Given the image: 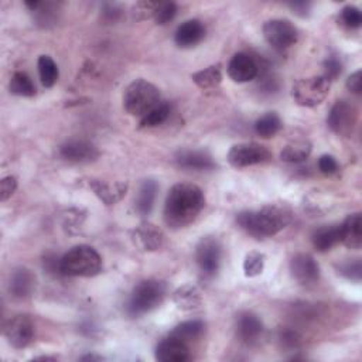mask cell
Here are the masks:
<instances>
[{"mask_svg": "<svg viewBox=\"0 0 362 362\" xmlns=\"http://www.w3.org/2000/svg\"><path fill=\"white\" fill-rule=\"evenodd\" d=\"M292 221V213L283 206H266L259 211H245L238 215V224L256 238H268L285 229Z\"/></svg>", "mask_w": 362, "mask_h": 362, "instance_id": "2", "label": "cell"}, {"mask_svg": "<svg viewBox=\"0 0 362 362\" xmlns=\"http://www.w3.org/2000/svg\"><path fill=\"white\" fill-rule=\"evenodd\" d=\"M160 105V91L145 79H136L124 94V106L132 116H146Z\"/></svg>", "mask_w": 362, "mask_h": 362, "instance_id": "4", "label": "cell"}, {"mask_svg": "<svg viewBox=\"0 0 362 362\" xmlns=\"http://www.w3.org/2000/svg\"><path fill=\"white\" fill-rule=\"evenodd\" d=\"M258 74L259 65L256 60L247 53L235 54L228 64V75L235 83H249L258 76Z\"/></svg>", "mask_w": 362, "mask_h": 362, "instance_id": "12", "label": "cell"}, {"mask_svg": "<svg viewBox=\"0 0 362 362\" xmlns=\"http://www.w3.org/2000/svg\"><path fill=\"white\" fill-rule=\"evenodd\" d=\"M176 162L179 166L192 170H208L214 167L211 156L199 150H183L176 156Z\"/></svg>", "mask_w": 362, "mask_h": 362, "instance_id": "19", "label": "cell"}, {"mask_svg": "<svg viewBox=\"0 0 362 362\" xmlns=\"http://www.w3.org/2000/svg\"><path fill=\"white\" fill-rule=\"evenodd\" d=\"M192 81L199 87L201 90H213L218 87L222 81V72H221V65L215 64L211 65L206 69H201L195 74L191 75Z\"/></svg>", "mask_w": 362, "mask_h": 362, "instance_id": "26", "label": "cell"}, {"mask_svg": "<svg viewBox=\"0 0 362 362\" xmlns=\"http://www.w3.org/2000/svg\"><path fill=\"white\" fill-rule=\"evenodd\" d=\"M133 244L143 252H154L165 244V235L153 224H142L132 231Z\"/></svg>", "mask_w": 362, "mask_h": 362, "instance_id": "14", "label": "cell"}, {"mask_svg": "<svg viewBox=\"0 0 362 362\" xmlns=\"http://www.w3.org/2000/svg\"><path fill=\"white\" fill-rule=\"evenodd\" d=\"M38 74L42 84L46 88H51L58 79V68L54 60L49 56H42L38 58Z\"/></svg>", "mask_w": 362, "mask_h": 362, "instance_id": "29", "label": "cell"}, {"mask_svg": "<svg viewBox=\"0 0 362 362\" xmlns=\"http://www.w3.org/2000/svg\"><path fill=\"white\" fill-rule=\"evenodd\" d=\"M272 157L270 151L258 143H239L231 147L228 151V162L236 169L249 167L268 162Z\"/></svg>", "mask_w": 362, "mask_h": 362, "instance_id": "8", "label": "cell"}, {"mask_svg": "<svg viewBox=\"0 0 362 362\" xmlns=\"http://www.w3.org/2000/svg\"><path fill=\"white\" fill-rule=\"evenodd\" d=\"M190 358L187 343L170 336L156 348V359L162 362H184Z\"/></svg>", "mask_w": 362, "mask_h": 362, "instance_id": "16", "label": "cell"}, {"mask_svg": "<svg viewBox=\"0 0 362 362\" xmlns=\"http://www.w3.org/2000/svg\"><path fill=\"white\" fill-rule=\"evenodd\" d=\"M35 283L34 274L27 269H17L10 276L9 290L16 299H26L31 295Z\"/></svg>", "mask_w": 362, "mask_h": 362, "instance_id": "21", "label": "cell"}, {"mask_svg": "<svg viewBox=\"0 0 362 362\" xmlns=\"http://www.w3.org/2000/svg\"><path fill=\"white\" fill-rule=\"evenodd\" d=\"M340 273L343 276H345L347 279L349 280H355V281H359L361 280V274H362V265H361V261L359 259H355V261H348L345 263H343L340 268H338Z\"/></svg>", "mask_w": 362, "mask_h": 362, "instance_id": "36", "label": "cell"}, {"mask_svg": "<svg viewBox=\"0 0 362 362\" xmlns=\"http://www.w3.org/2000/svg\"><path fill=\"white\" fill-rule=\"evenodd\" d=\"M10 92L19 97H33L35 87L26 72H16L10 81Z\"/></svg>", "mask_w": 362, "mask_h": 362, "instance_id": "31", "label": "cell"}, {"mask_svg": "<svg viewBox=\"0 0 362 362\" xmlns=\"http://www.w3.org/2000/svg\"><path fill=\"white\" fill-rule=\"evenodd\" d=\"M324 68H326L324 76L329 79V81H333V79H336V78L341 74V71H343L341 63H340L337 58H334V57L329 58V60L324 63Z\"/></svg>", "mask_w": 362, "mask_h": 362, "instance_id": "40", "label": "cell"}, {"mask_svg": "<svg viewBox=\"0 0 362 362\" xmlns=\"http://www.w3.org/2000/svg\"><path fill=\"white\" fill-rule=\"evenodd\" d=\"M157 6H158L157 2H140V3L135 5V8H133V15H135V17H138V19H139V15H143L142 19L154 16V12H156Z\"/></svg>", "mask_w": 362, "mask_h": 362, "instance_id": "39", "label": "cell"}, {"mask_svg": "<svg viewBox=\"0 0 362 362\" xmlns=\"http://www.w3.org/2000/svg\"><path fill=\"white\" fill-rule=\"evenodd\" d=\"M173 300L180 310H195L201 304V293L192 285H184L173 295Z\"/></svg>", "mask_w": 362, "mask_h": 362, "instance_id": "25", "label": "cell"}, {"mask_svg": "<svg viewBox=\"0 0 362 362\" xmlns=\"http://www.w3.org/2000/svg\"><path fill=\"white\" fill-rule=\"evenodd\" d=\"M311 153V145L307 140H297L288 145L280 153V158L286 163H300Z\"/></svg>", "mask_w": 362, "mask_h": 362, "instance_id": "27", "label": "cell"}, {"mask_svg": "<svg viewBox=\"0 0 362 362\" xmlns=\"http://www.w3.org/2000/svg\"><path fill=\"white\" fill-rule=\"evenodd\" d=\"M318 169H320V172L323 173V174L331 176V174L337 173L338 165H337L336 158H334L333 156L324 154V156H321L320 160H318Z\"/></svg>", "mask_w": 362, "mask_h": 362, "instance_id": "37", "label": "cell"}, {"mask_svg": "<svg viewBox=\"0 0 362 362\" xmlns=\"http://www.w3.org/2000/svg\"><path fill=\"white\" fill-rule=\"evenodd\" d=\"M16 188H17V180L12 176L5 177L2 183H0V195H2V201L9 199L15 194Z\"/></svg>", "mask_w": 362, "mask_h": 362, "instance_id": "38", "label": "cell"}, {"mask_svg": "<svg viewBox=\"0 0 362 362\" xmlns=\"http://www.w3.org/2000/svg\"><path fill=\"white\" fill-rule=\"evenodd\" d=\"M206 206L203 190L191 183H180L172 187L165 204V221L172 228H183L191 224Z\"/></svg>", "mask_w": 362, "mask_h": 362, "instance_id": "1", "label": "cell"}, {"mask_svg": "<svg viewBox=\"0 0 362 362\" xmlns=\"http://www.w3.org/2000/svg\"><path fill=\"white\" fill-rule=\"evenodd\" d=\"M280 341L285 347H289V348H296L299 345L297 334L290 330H286L280 334Z\"/></svg>", "mask_w": 362, "mask_h": 362, "instance_id": "42", "label": "cell"}, {"mask_svg": "<svg viewBox=\"0 0 362 362\" xmlns=\"http://www.w3.org/2000/svg\"><path fill=\"white\" fill-rule=\"evenodd\" d=\"M81 359H84V361H90V359H91V361H92V359H98V361H99V359H101V356H94V355H87V356H83V358H81Z\"/></svg>", "mask_w": 362, "mask_h": 362, "instance_id": "44", "label": "cell"}, {"mask_svg": "<svg viewBox=\"0 0 362 362\" xmlns=\"http://www.w3.org/2000/svg\"><path fill=\"white\" fill-rule=\"evenodd\" d=\"M204 331V324L203 321H198V320H191V321H186V323H181L179 324L172 336L184 341V343H188V341H192L195 338H198L201 334H203Z\"/></svg>", "mask_w": 362, "mask_h": 362, "instance_id": "30", "label": "cell"}, {"mask_svg": "<svg viewBox=\"0 0 362 362\" xmlns=\"http://www.w3.org/2000/svg\"><path fill=\"white\" fill-rule=\"evenodd\" d=\"M341 242L349 249H359L362 245L361 214L349 215L341 225Z\"/></svg>", "mask_w": 362, "mask_h": 362, "instance_id": "20", "label": "cell"}, {"mask_svg": "<svg viewBox=\"0 0 362 362\" xmlns=\"http://www.w3.org/2000/svg\"><path fill=\"white\" fill-rule=\"evenodd\" d=\"M236 330L240 340L247 344H254L261 338L263 333V324L258 315L252 313H242L238 317Z\"/></svg>", "mask_w": 362, "mask_h": 362, "instance_id": "18", "label": "cell"}, {"mask_svg": "<svg viewBox=\"0 0 362 362\" xmlns=\"http://www.w3.org/2000/svg\"><path fill=\"white\" fill-rule=\"evenodd\" d=\"M101 269L102 259L99 254L88 245L74 247L60 259V270L65 276L91 277L98 274Z\"/></svg>", "mask_w": 362, "mask_h": 362, "instance_id": "3", "label": "cell"}, {"mask_svg": "<svg viewBox=\"0 0 362 362\" xmlns=\"http://www.w3.org/2000/svg\"><path fill=\"white\" fill-rule=\"evenodd\" d=\"M158 191V186L154 180H146L140 186L138 199H136V210L142 215H149L154 207L156 195Z\"/></svg>", "mask_w": 362, "mask_h": 362, "instance_id": "24", "label": "cell"}, {"mask_svg": "<svg viewBox=\"0 0 362 362\" xmlns=\"http://www.w3.org/2000/svg\"><path fill=\"white\" fill-rule=\"evenodd\" d=\"M265 268V255L261 252H251L244 261V272L247 277L259 276Z\"/></svg>", "mask_w": 362, "mask_h": 362, "instance_id": "33", "label": "cell"}, {"mask_svg": "<svg viewBox=\"0 0 362 362\" xmlns=\"http://www.w3.org/2000/svg\"><path fill=\"white\" fill-rule=\"evenodd\" d=\"M330 91V81L324 76L303 78L293 85L292 97L300 106L313 108L326 99Z\"/></svg>", "mask_w": 362, "mask_h": 362, "instance_id": "6", "label": "cell"}, {"mask_svg": "<svg viewBox=\"0 0 362 362\" xmlns=\"http://www.w3.org/2000/svg\"><path fill=\"white\" fill-rule=\"evenodd\" d=\"M166 285L163 281L149 279L143 280L133 289L128 302V313L133 317L146 314L163 303Z\"/></svg>", "mask_w": 362, "mask_h": 362, "instance_id": "5", "label": "cell"}, {"mask_svg": "<svg viewBox=\"0 0 362 362\" xmlns=\"http://www.w3.org/2000/svg\"><path fill=\"white\" fill-rule=\"evenodd\" d=\"M358 117V110L347 101H338L330 110L327 124L340 136H349Z\"/></svg>", "mask_w": 362, "mask_h": 362, "instance_id": "9", "label": "cell"}, {"mask_svg": "<svg viewBox=\"0 0 362 362\" xmlns=\"http://www.w3.org/2000/svg\"><path fill=\"white\" fill-rule=\"evenodd\" d=\"M90 187L94 190L97 197L104 201L106 206H112L126 194V184H108L101 180H90Z\"/></svg>", "mask_w": 362, "mask_h": 362, "instance_id": "22", "label": "cell"}, {"mask_svg": "<svg viewBox=\"0 0 362 362\" xmlns=\"http://www.w3.org/2000/svg\"><path fill=\"white\" fill-rule=\"evenodd\" d=\"M341 242V225L318 228L313 233V245L320 252H327Z\"/></svg>", "mask_w": 362, "mask_h": 362, "instance_id": "23", "label": "cell"}, {"mask_svg": "<svg viewBox=\"0 0 362 362\" xmlns=\"http://www.w3.org/2000/svg\"><path fill=\"white\" fill-rule=\"evenodd\" d=\"M195 259L204 274L214 276L218 272L221 263V245L218 240L211 236L201 239L197 245Z\"/></svg>", "mask_w": 362, "mask_h": 362, "instance_id": "10", "label": "cell"}, {"mask_svg": "<svg viewBox=\"0 0 362 362\" xmlns=\"http://www.w3.org/2000/svg\"><path fill=\"white\" fill-rule=\"evenodd\" d=\"M170 115V106L167 104H160L151 112L140 120V128H154L157 125H162Z\"/></svg>", "mask_w": 362, "mask_h": 362, "instance_id": "32", "label": "cell"}, {"mask_svg": "<svg viewBox=\"0 0 362 362\" xmlns=\"http://www.w3.org/2000/svg\"><path fill=\"white\" fill-rule=\"evenodd\" d=\"M347 88L359 95L362 92V76H361V71H356L354 72L348 79H347Z\"/></svg>", "mask_w": 362, "mask_h": 362, "instance_id": "41", "label": "cell"}, {"mask_svg": "<svg viewBox=\"0 0 362 362\" xmlns=\"http://www.w3.org/2000/svg\"><path fill=\"white\" fill-rule=\"evenodd\" d=\"M63 158L72 163H90L98 157V150L94 145L85 140H69L60 149Z\"/></svg>", "mask_w": 362, "mask_h": 362, "instance_id": "15", "label": "cell"}, {"mask_svg": "<svg viewBox=\"0 0 362 362\" xmlns=\"http://www.w3.org/2000/svg\"><path fill=\"white\" fill-rule=\"evenodd\" d=\"M177 15V6L173 2L169 3H158L156 12H154V20L157 24H167L170 23Z\"/></svg>", "mask_w": 362, "mask_h": 362, "instance_id": "34", "label": "cell"}, {"mask_svg": "<svg viewBox=\"0 0 362 362\" xmlns=\"http://www.w3.org/2000/svg\"><path fill=\"white\" fill-rule=\"evenodd\" d=\"M263 35L268 44L279 51L290 49L296 44L299 38L297 28L289 20L283 19L266 22L263 26Z\"/></svg>", "mask_w": 362, "mask_h": 362, "instance_id": "7", "label": "cell"}, {"mask_svg": "<svg viewBox=\"0 0 362 362\" xmlns=\"http://www.w3.org/2000/svg\"><path fill=\"white\" fill-rule=\"evenodd\" d=\"M290 270L295 279L303 286H311L320 279V268L308 254H299L290 262Z\"/></svg>", "mask_w": 362, "mask_h": 362, "instance_id": "13", "label": "cell"}, {"mask_svg": "<svg viewBox=\"0 0 362 362\" xmlns=\"http://www.w3.org/2000/svg\"><path fill=\"white\" fill-rule=\"evenodd\" d=\"M5 336L12 347L26 348L34 338L33 321L27 315H15L8 321Z\"/></svg>", "mask_w": 362, "mask_h": 362, "instance_id": "11", "label": "cell"}, {"mask_svg": "<svg viewBox=\"0 0 362 362\" xmlns=\"http://www.w3.org/2000/svg\"><path fill=\"white\" fill-rule=\"evenodd\" d=\"M340 19L343 22L344 26H347L348 28H358L362 24V16L359 9L354 8V6H347L341 10Z\"/></svg>", "mask_w": 362, "mask_h": 362, "instance_id": "35", "label": "cell"}, {"mask_svg": "<svg viewBox=\"0 0 362 362\" xmlns=\"http://www.w3.org/2000/svg\"><path fill=\"white\" fill-rule=\"evenodd\" d=\"M289 6L292 8L293 13H296V15H299V16H302V17L307 16L308 12H310V9H311V5H310V3H306V2H296V3H290Z\"/></svg>", "mask_w": 362, "mask_h": 362, "instance_id": "43", "label": "cell"}, {"mask_svg": "<svg viewBox=\"0 0 362 362\" xmlns=\"http://www.w3.org/2000/svg\"><path fill=\"white\" fill-rule=\"evenodd\" d=\"M206 35V28L203 23L198 20L184 22L176 31V43L181 49H191L197 46Z\"/></svg>", "mask_w": 362, "mask_h": 362, "instance_id": "17", "label": "cell"}, {"mask_svg": "<svg viewBox=\"0 0 362 362\" xmlns=\"http://www.w3.org/2000/svg\"><path fill=\"white\" fill-rule=\"evenodd\" d=\"M280 128H281V120L274 112H269L263 115L256 120L255 124V132L263 139L273 138L280 131Z\"/></svg>", "mask_w": 362, "mask_h": 362, "instance_id": "28", "label": "cell"}]
</instances>
